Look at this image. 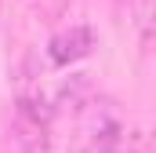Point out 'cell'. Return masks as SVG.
<instances>
[{"label":"cell","mask_w":156,"mask_h":153,"mask_svg":"<svg viewBox=\"0 0 156 153\" xmlns=\"http://www.w3.org/2000/svg\"><path fill=\"white\" fill-rule=\"evenodd\" d=\"M91 47H94V33L87 26H69V29H62V33L51 37L47 58L55 66H73V62H80V58L91 55Z\"/></svg>","instance_id":"1"}]
</instances>
